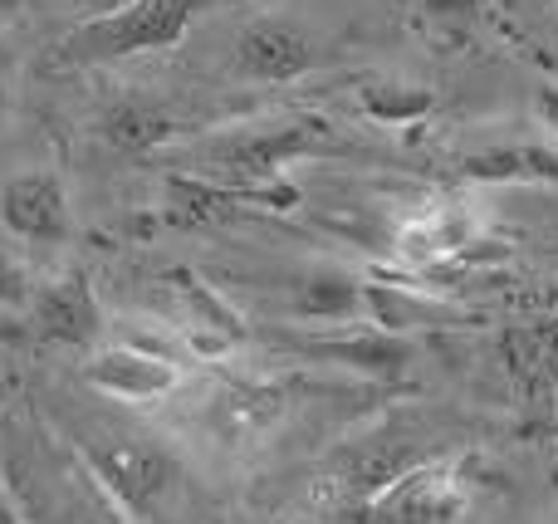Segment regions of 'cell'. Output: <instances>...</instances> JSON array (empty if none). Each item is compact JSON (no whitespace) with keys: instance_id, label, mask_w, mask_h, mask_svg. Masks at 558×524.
Instances as JSON below:
<instances>
[{"instance_id":"5b68a950","label":"cell","mask_w":558,"mask_h":524,"mask_svg":"<svg viewBox=\"0 0 558 524\" xmlns=\"http://www.w3.org/2000/svg\"><path fill=\"white\" fill-rule=\"evenodd\" d=\"M471 486L446 461H422L367 496V524H461Z\"/></svg>"},{"instance_id":"9a60e30c","label":"cell","mask_w":558,"mask_h":524,"mask_svg":"<svg viewBox=\"0 0 558 524\" xmlns=\"http://www.w3.org/2000/svg\"><path fill=\"white\" fill-rule=\"evenodd\" d=\"M357 108L383 127H412V123H422V118L436 113V88L416 84V78L383 74V78H367V84L357 88Z\"/></svg>"},{"instance_id":"8fae6325","label":"cell","mask_w":558,"mask_h":524,"mask_svg":"<svg viewBox=\"0 0 558 524\" xmlns=\"http://www.w3.org/2000/svg\"><path fill=\"white\" fill-rule=\"evenodd\" d=\"M289 353H304V358H324V363H343V368H357L367 373V378H402L407 363L416 358V343L407 339V333L397 329H353V333H338V339H328V333H289V339H279Z\"/></svg>"},{"instance_id":"9c48e42d","label":"cell","mask_w":558,"mask_h":524,"mask_svg":"<svg viewBox=\"0 0 558 524\" xmlns=\"http://www.w3.org/2000/svg\"><path fill=\"white\" fill-rule=\"evenodd\" d=\"M25 314H29V333L39 343H59V349H98V339L108 329L84 270H69L49 284H35Z\"/></svg>"},{"instance_id":"d6986e66","label":"cell","mask_w":558,"mask_h":524,"mask_svg":"<svg viewBox=\"0 0 558 524\" xmlns=\"http://www.w3.org/2000/svg\"><path fill=\"white\" fill-rule=\"evenodd\" d=\"M534 113H539V123L558 137V84H539V88H534Z\"/></svg>"},{"instance_id":"7a4b0ae2","label":"cell","mask_w":558,"mask_h":524,"mask_svg":"<svg viewBox=\"0 0 558 524\" xmlns=\"http://www.w3.org/2000/svg\"><path fill=\"white\" fill-rule=\"evenodd\" d=\"M211 5L216 0H128L113 15L78 20L54 45V59L69 69H88V64H118V59L177 49Z\"/></svg>"},{"instance_id":"4fadbf2b","label":"cell","mask_w":558,"mask_h":524,"mask_svg":"<svg viewBox=\"0 0 558 524\" xmlns=\"http://www.w3.org/2000/svg\"><path fill=\"white\" fill-rule=\"evenodd\" d=\"M289 314L304 324H363L373 319V284L338 265H308L289 284Z\"/></svg>"},{"instance_id":"ba28073f","label":"cell","mask_w":558,"mask_h":524,"mask_svg":"<svg viewBox=\"0 0 558 524\" xmlns=\"http://www.w3.org/2000/svg\"><path fill=\"white\" fill-rule=\"evenodd\" d=\"M78 378L94 392L118 402H157L167 392L182 388V368L167 349H147V343H104L88 349V363L78 368Z\"/></svg>"},{"instance_id":"5bb4252c","label":"cell","mask_w":558,"mask_h":524,"mask_svg":"<svg viewBox=\"0 0 558 524\" xmlns=\"http://www.w3.org/2000/svg\"><path fill=\"white\" fill-rule=\"evenodd\" d=\"M461 172L471 182L495 186H558V153L544 143H495L461 157Z\"/></svg>"},{"instance_id":"30bf717a","label":"cell","mask_w":558,"mask_h":524,"mask_svg":"<svg viewBox=\"0 0 558 524\" xmlns=\"http://www.w3.org/2000/svg\"><path fill=\"white\" fill-rule=\"evenodd\" d=\"M94 133L104 137L113 153L147 157V153H162V147L182 143L186 118L177 113L172 98L147 94V88H133V94H118V98H108V103L98 108Z\"/></svg>"},{"instance_id":"44dd1931","label":"cell","mask_w":558,"mask_h":524,"mask_svg":"<svg viewBox=\"0 0 558 524\" xmlns=\"http://www.w3.org/2000/svg\"><path fill=\"white\" fill-rule=\"evenodd\" d=\"M10 69H15L10 64V49L0 45V113H5V103H10Z\"/></svg>"},{"instance_id":"8992f818","label":"cell","mask_w":558,"mask_h":524,"mask_svg":"<svg viewBox=\"0 0 558 524\" xmlns=\"http://www.w3.org/2000/svg\"><path fill=\"white\" fill-rule=\"evenodd\" d=\"M231 64L245 84H294L318 64V39L304 20L255 15L235 29Z\"/></svg>"},{"instance_id":"7402d4cb","label":"cell","mask_w":558,"mask_h":524,"mask_svg":"<svg viewBox=\"0 0 558 524\" xmlns=\"http://www.w3.org/2000/svg\"><path fill=\"white\" fill-rule=\"evenodd\" d=\"M0 524H15V520H10V515H5V510H0Z\"/></svg>"},{"instance_id":"277c9868","label":"cell","mask_w":558,"mask_h":524,"mask_svg":"<svg viewBox=\"0 0 558 524\" xmlns=\"http://www.w3.org/2000/svg\"><path fill=\"white\" fill-rule=\"evenodd\" d=\"M495 353H500V368L510 378L514 398L524 407L554 412L558 407V294L530 304L520 319L500 324Z\"/></svg>"},{"instance_id":"52a82bcc","label":"cell","mask_w":558,"mask_h":524,"mask_svg":"<svg viewBox=\"0 0 558 524\" xmlns=\"http://www.w3.org/2000/svg\"><path fill=\"white\" fill-rule=\"evenodd\" d=\"M0 226L25 245H64L74 231L69 182L59 167H29L0 182Z\"/></svg>"},{"instance_id":"ac0fdd59","label":"cell","mask_w":558,"mask_h":524,"mask_svg":"<svg viewBox=\"0 0 558 524\" xmlns=\"http://www.w3.org/2000/svg\"><path fill=\"white\" fill-rule=\"evenodd\" d=\"M29 294H35V280H29V270L15 260V255L0 251V309H25Z\"/></svg>"},{"instance_id":"2e32d148","label":"cell","mask_w":558,"mask_h":524,"mask_svg":"<svg viewBox=\"0 0 558 524\" xmlns=\"http://www.w3.org/2000/svg\"><path fill=\"white\" fill-rule=\"evenodd\" d=\"M25 515H29V524H133L118 515V505L108 496H104V505H98V496H59V490L29 496Z\"/></svg>"},{"instance_id":"7c38bea8","label":"cell","mask_w":558,"mask_h":524,"mask_svg":"<svg viewBox=\"0 0 558 524\" xmlns=\"http://www.w3.org/2000/svg\"><path fill=\"white\" fill-rule=\"evenodd\" d=\"M162 284L172 290L177 324H182L186 343H192L196 353H231L251 339V329H245L241 314H235L206 280H196L192 270H167Z\"/></svg>"},{"instance_id":"e0dca14e","label":"cell","mask_w":558,"mask_h":524,"mask_svg":"<svg viewBox=\"0 0 558 524\" xmlns=\"http://www.w3.org/2000/svg\"><path fill=\"white\" fill-rule=\"evenodd\" d=\"M412 5H416V15H422L432 29L461 39V35H471L485 15H490L495 0H412Z\"/></svg>"},{"instance_id":"6da1fadb","label":"cell","mask_w":558,"mask_h":524,"mask_svg":"<svg viewBox=\"0 0 558 524\" xmlns=\"http://www.w3.org/2000/svg\"><path fill=\"white\" fill-rule=\"evenodd\" d=\"M333 147H338L333 127H324L308 113H294V118H279V123H241V127H226V133H202L192 143H177L172 167L177 172L216 176V182H231V186H265V182H279V172L289 162L333 153Z\"/></svg>"},{"instance_id":"3957f363","label":"cell","mask_w":558,"mask_h":524,"mask_svg":"<svg viewBox=\"0 0 558 524\" xmlns=\"http://www.w3.org/2000/svg\"><path fill=\"white\" fill-rule=\"evenodd\" d=\"M74 456L84 466V476L94 480L98 496H108L118 505V515L147 524L157 520L162 500L182 480V461L172 447H162L157 437L143 431H108V437H84L74 441Z\"/></svg>"},{"instance_id":"ffe728a7","label":"cell","mask_w":558,"mask_h":524,"mask_svg":"<svg viewBox=\"0 0 558 524\" xmlns=\"http://www.w3.org/2000/svg\"><path fill=\"white\" fill-rule=\"evenodd\" d=\"M128 0H74L78 20H94V15H113V10H123Z\"/></svg>"}]
</instances>
